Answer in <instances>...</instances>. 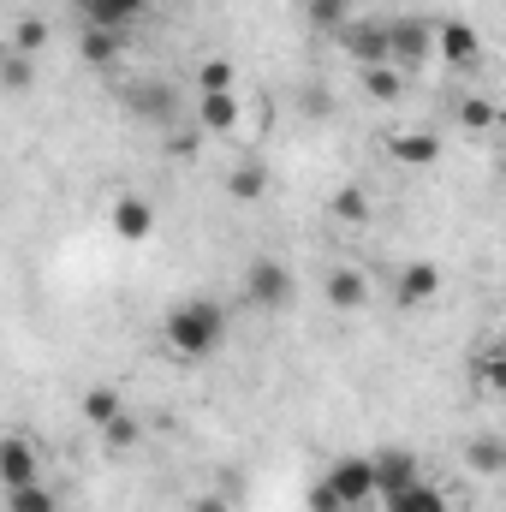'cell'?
Listing matches in <instances>:
<instances>
[{
    "label": "cell",
    "mask_w": 506,
    "mask_h": 512,
    "mask_svg": "<svg viewBox=\"0 0 506 512\" xmlns=\"http://www.w3.org/2000/svg\"><path fill=\"white\" fill-rule=\"evenodd\" d=\"M221 340H227V310H221L215 298H185V304L167 316V352H173L179 364L215 358Z\"/></svg>",
    "instance_id": "obj_1"
},
{
    "label": "cell",
    "mask_w": 506,
    "mask_h": 512,
    "mask_svg": "<svg viewBox=\"0 0 506 512\" xmlns=\"http://www.w3.org/2000/svg\"><path fill=\"white\" fill-rule=\"evenodd\" d=\"M120 108H126V120H137V126H161V131H173L179 120H185L179 90H173L167 78H126V84H120Z\"/></svg>",
    "instance_id": "obj_2"
},
{
    "label": "cell",
    "mask_w": 506,
    "mask_h": 512,
    "mask_svg": "<svg viewBox=\"0 0 506 512\" xmlns=\"http://www.w3.org/2000/svg\"><path fill=\"white\" fill-rule=\"evenodd\" d=\"M292 298H298V280H292V268L280 256H256L251 268H245V304L251 310L280 316V310H292Z\"/></svg>",
    "instance_id": "obj_3"
},
{
    "label": "cell",
    "mask_w": 506,
    "mask_h": 512,
    "mask_svg": "<svg viewBox=\"0 0 506 512\" xmlns=\"http://www.w3.org/2000/svg\"><path fill=\"white\" fill-rule=\"evenodd\" d=\"M429 60H435V24L429 18H387V66L399 78H411Z\"/></svg>",
    "instance_id": "obj_4"
},
{
    "label": "cell",
    "mask_w": 506,
    "mask_h": 512,
    "mask_svg": "<svg viewBox=\"0 0 506 512\" xmlns=\"http://www.w3.org/2000/svg\"><path fill=\"white\" fill-rule=\"evenodd\" d=\"M322 483H328V495L340 501V512L376 507V471H370V459H364V453H346V459H334Z\"/></svg>",
    "instance_id": "obj_5"
},
{
    "label": "cell",
    "mask_w": 506,
    "mask_h": 512,
    "mask_svg": "<svg viewBox=\"0 0 506 512\" xmlns=\"http://www.w3.org/2000/svg\"><path fill=\"white\" fill-rule=\"evenodd\" d=\"M36 477H42V441L24 429H6L0 435V489H24Z\"/></svg>",
    "instance_id": "obj_6"
},
{
    "label": "cell",
    "mask_w": 506,
    "mask_h": 512,
    "mask_svg": "<svg viewBox=\"0 0 506 512\" xmlns=\"http://www.w3.org/2000/svg\"><path fill=\"white\" fill-rule=\"evenodd\" d=\"M334 42L358 60V66H387V18H346L334 30Z\"/></svg>",
    "instance_id": "obj_7"
},
{
    "label": "cell",
    "mask_w": 506,
    "mask_h": 512,
    "mask_svg": "<svg viewBox=\"0 0 506 512\" xmlns=\"http://www.w3.org/2000/svg\"><path fill=\"white\" fill-rule=\"evenodd\" d=\"M435 54L447 60V66H459V72H471L477 60H483V36L465 24V18H441L435 24Z\"/></svg>",
    "instance_id": "obj_8"
},
{
    "label": "cell",
    "mask_w": 506,
    "mask_h": 512,
    "mask_svg": "<svg viewBox=\"0 0 506 512\" xmlns=\"http://www.w3.org/2000/svg\"><path fill=\"white\" fill-rule=\"evenodd\" d=\"M370 471H376V501L399 495L405 483H417V477H423V465H417V453H411V447H381V453H370Z\"/></svg>",
    "instance_id": "obj_9"
},
{
    "label": "cell",
    "mask_w": 506,
    "mask_h": 512,
    "mask_svg": "<svg viewBox=\"0 0 506 512\" xmlns=\"http://www.w3.org/2000/svg\"><path fill=\"white\" fill-rule=\"evenodd\" d=\"M435 298H441V268H435V262L399 268V280H393V304H399V310H429Z\"/></svg>",
    "instance_id": "obj_10"
},
{
    "label": "cell",
    "mask_w": 506,
    "mask_h": 512,
    "mask_svg": "<svg viewBox=\"0 0 506 512\" xmlns=\"http://www.w3.org/2000/svg\"><path fill=\"white\" fill-rule=\"evenodd\" d=\"M149 12V0H78V24L84 30H120L131 36V24Z\"/></svg>",
    "instance_id": "obj_11"
},
{
    "label": "cell",
    "mask_w": 506,
    "mask_h": 512,
    "mask_svg": "<svg viewBox=\"0 0 506 512\" xmlns=\"http://www.w3.org/2000/svg\"><path fill=\"white\" fill-rule=\"evenodd\" d=\"M191 120H197L203 137H215V131H233L245 120V102H239V90H203L197 108H191Z\"/></svg>",
    "instance_id": "obj_12"
},
{
    "label": "cell",
    "mask_w": 506,
    "mask_h": 512,
    "mask_svg": "<svg viewBox=\"0 0 506 512\" xmlns=\"http://www.w3.org/2000/svg\"><path fill=\"white\" fill-rule=\"evenodd\" d=\"M322 298H328V310L358 316V310H370V274L364 268H334L328 286H322Z\"/></svg>",
    "instance_id": "obj_13"
},
{
    "label": "cell",
    "mask_w": 506,
    "mask_h": 512,
    "mask_svg": "<svg viewBox=\"0 0 506 512\" xmlns=\"http://www.w3.org/2000/svg\"><path fill=\"white\" fill-rule=\"evenodd\" d=\"M114 233L126 239V245H143L149 233H155V203L149 197H137V191H126V197H114Z\"/></svg>",
    "instance_id": "obj_14"
},
{
    "label": "cell",
    "mask_w": 506,
    "mask_h": 512,
    "mask_svg": "<svg viewBox=\"0 0 506 512\" xmlns=\"http://www.w3.org/2000/svg\"><path fill=\"white\" fill-rule=\"evenodd\" d=\"M387 155L405 161V167H435L441 161V137L435 131H393L387 137Z\"/></svg>",
    "instance_id": "obj_15"
},
{
    "label": "cell",
    "mask_w": 506,
    "mask_h": 512,
    "mask_svg": "<svg viewBox=\"0 0 506 512\" xmlns=\"http://www.w3.org/2000/svg\"><path fill=\"white\" fill-rule=\"evenodd\" d=\"M381 512H453V507H447V489H435V483L417 477V483H405L399 495H387Z\"/></svg>",
    "instance_id": "obj_16"
},
{
    "label": "cell",
    "mask_w": 506,
    "mask_h": 512,
    "mask_svg": "<svg viewBox=\"0 0 506 512\" xmlns=\"http://www.w3.org/2000/svg\"><path fill=\"white\" fill-rule=\"evenodd\" d=\"M131 36H120V30H78V48H84V66H96V72H108L120 54H126Z\"/></svg>",
    "instance_id": "obj_17"
},
{
    "label": "cell",
    "mask_w": 506,
    "mask_h": 512,
    "mask_svg": "<svg viewBox=\"0 0 506 512\" xmlns=\"http://www.w3.org/2000/svg\"><path fill=\"white\" fill-rule=\"evenodd\" d=\"M268 185H274V179H268V161H239V167L227 173V197H233V203H262Z\"/></svg>",
    "instance_id": "obj_18"
},
{
    "label": "cell",
    "mask_w": 506,
    "mask_h": 512,
    "mask_svg": "<svg viewBox=\"0 0 506 512\" xmlns=\"http://www.w3.org/2000/svg\"><path fill=\"white\" fill-rule=\"evenodd\" d=\"M78 411H84V417H90V423L102 429L108 417H120V411H126V393H120L114 382H96L90 393H84V399H78Z\"/></svg>",
    "instance_id": "obj_19"
},
{
    "label": "cell",
    "mask_w": 506,
    "mask_h": 512,
    "mask_svg": "<svg viewBox=\"0 0 506 512\" xmlns=\"http://www.w3.org/2000/svg\"><path fill=\"white\" fill-rule=\"evenodd\" d=\"M328 215H334L340 227H364V221H370V191H364V185H340L334 203H328Z\"/></svg>",
    "instance_id": "obj_20"
},
{
    "label": "cell",
    "mask_w": 506,
    "mask_h": 512,
    "mask_svg": "<svg viewBox=\"0 0 506 512\" xmlns=\"http://www.w3.org/2000/svg\"><path fill=\"white\" fill-rule=\"evenodd\" d=\"M102 447H108V453H137V447H143V423H137L131 411L108 417V423H102Z\"/></svg>",
    "instance_id": "obj_21"
},
{
    "label": "cell",
    "mask_w": 506,
    "mask_h": 512,
    "mask_svg": "<svg viewBox=\"0 0 506 512\" xmlns=\"http://www.w3.org/2000/svg\"><path fill=\"white\" fill-rule=\"evenodd\" d=\"M6 512H60V495L36 477V483H24V489H6Z\"/></svg>",
    "instance_id": "obj_22"
},
{
    "label": "cell",
    "mask_w": 506,
    "mask_h": 512,
    "mask_svg": "<svg viewBox=\"0 0 506 512\" xmlns=\"http://www.w3.org/2000/svg\"><path fill=\"white\" fill-rule=\"evenodd\" d=\"M36 84V60L30 54H18V48H0V90H30Z\"/></svg>",
    "instance_id": "obj_23"
},
{
    "label": "cell",
    "mask_w": 506,
    "mask_h": 512,
    "mask_svg": "<svg viewBox=\"0 0 506 512\" xmlns=\"http://www.w3.org/2000/svg\"><path fill=\"white\" fill-rule=\"evenodd\" d=\"M6 48H18V54H30V60H36V54L48 48V18H36V12H30V18H18Z\"/></svg>",
    "instance_id": "obj_24"
},
{
    "label": "cell",
    "mask_w": 506,
    "mask_h": 512,
    "mask_svg": "<svg viewBox=\"0 0 506 512\" xmlns=\"http://www.w3.org/2000/svg\"><path fill=\"white\" fill-rule=\"evenodd\" d=\"M364 96H376V102H399V96H405V78H399L393 66H364Z\"/></svg>",
    "instance_id": "obj_25"
},
{
    "label": "cell",
    "mask_w": 506,
    "mask_h": 512,
    "mask_svg": "<svg viewBox=\"0 0 506 512\" xmlns=\"http://www.w3.org/2000/svg\"><path fill=\"white\" fill-rule=\"evenodd\" d=\"M471 465H477L483 477H501V471H506V447H501V435H477V441H471Z\"/></svg>",
    "instance_id": "obj_26"
},
{
    "label": "cell",
    "mask_w": 506,
    "mask_h": 512,
    "mask_svg": "<svg viewBox=\"0 0 506 512\" xmlns=\"http://www.w3.org/2000/svg\"><path fill=\"white\" fill-rule=\"evenodd\" d=\"M495 120H501V114H495L489 96H459V126L465 131H495Z\"/></svg>",
    "instance_id": "obj_27"
},
{
    "label": "cell",
    "mask_w": 506,
    "mask_h": 512,
    "mask_svg": "<svg viewBox=\"0 0 506 512\" xmlns=\"http://www.w3.org/2000/svg\"><path fill=\"white\" fill-rule=\"evenodd\" d=\"M233 84H239V66H233V60L215 54V60L197 66V96H203V90H233Z\"/></svg>",
    "instance_id": "obj_28"
},
{
    "label": "cell",
    "mask_w": 506,
    "mask_h": 512,
    "mask_svg": "<svg viewBox=\"0 0 506 512\" xmlns=\"http://www.w3.org/2000/svg\"><path fill=\"white\" fill-rule=\"evenodd\" d=\"M346 18H352V0H310V24H316V30H328V36H334Z\"/></svg>",
    "instance_id": "obj_29"
},
{
    "label": "cell",
    "mask_w": 506,
    "mask_h": 512,
    "mask_svg": "<svg viewBox=\"0 0 506 512\" xmlns=\"http://www.w3.org/2000/svg\"><path fill=\"white\" fill-rule=\"evenodd\" d=\"M197 143H203V131H167V155H179V161H197Z\"/></svg>",
    "instance_id": "obj_30"
},
{
    "label": "cell",
    "mask_w": 506,
    "mask_h": 512,
    "mask_svg": "<svg viewBox=\"0 0 506 512\" xmlns=\"http://www.w3.org/2000/svg\"><path fill=\"white\" fill-rule=\"evenodd\" d=\"M304 501H310V512H340V501H334V495H328V483H316V489H310V495H304Z\"/></svg>",
    "instance_id": "obj_31"
},
{
    "label": "cell",
    "mask_w": 506,
    "mask_h": 512,
    "mask_svg": "<svg viewBox=\"0 0 506 512\" xmlns=\"http://www.w3.org/2000/svg\"><path fill=\"white\" fill-rule=\"evenodd\" d=\"M191 512H233V501H227V495H197Z\"/></svg>",
    "instance_id": "obj_32"
}]
</instances>
